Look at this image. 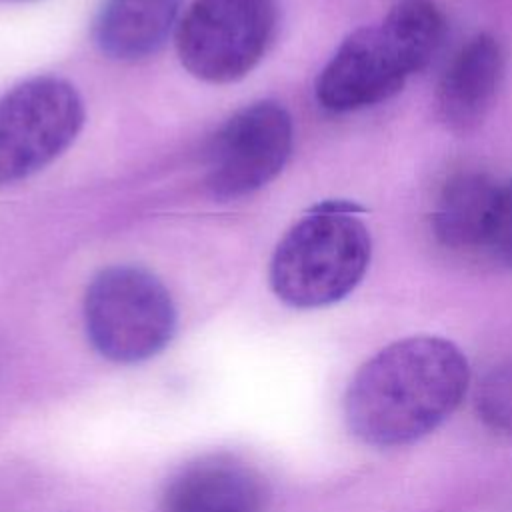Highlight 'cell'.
<instances>
[{
  "mask_svg": "<svg viewBox=\"0 0 512 512\" xmlns=\"http://www.w3.org/2000/svg\"><path fill=\"white\" fill-rule=\"evenodd\" d=\"M470 382L464 352L440 336H410L366 360L348 384L344 418L364 444L394 448L434 432Z\"/></svg>",
  "mask_w": 512,
  "mask_h": 512,
  "instance_id": "6da1fadb",
  "label": "cell"
},
{
  "mask_svg": "<svg viewBox=\"0 0 512 512\" xmlns=\"http://www.w3.org/2000/svg\"><path fill=\"white\" fill-rule=\"evenodd\" d=\"M446 24L428 0H404L378 24L352 32L316 80V100L330 112H354L392 98L428 66Z\"/></svg>",
  "mask_w": 512,
  "mask_h": 512,
  "instance_id": "7a4b0ae2",
  "label": "cell"
},
{
  "mask_svg": "<svg viewBox=\"0 0 512 512\" xmlns=\"http://www.w3.org/2000/svg\"><path fill=\"white\" fill-rule=\"evenodd\" d=\"M362 208L328 200L298 220L270 262L274 294L294 308H322L346 298L370 262V234Z\"/></svg>",
  "mask_w": 512,
  "mask_h": 512,
  "instance_id": "3957f363",
  "label": "cell"
},
{
  "mask_svg": "<svg viewBox=\"0 0 512 512\" xmlns=\"http://www.w3.org/2000/svg\"><path fill=\"white\" fill-rule=\"evenodd\" d=\"M84 326L98 354L116 364H138L170 344L176 308L152 272L110 266L96 274L86 290Z\"/></svg>",
  "mask_w": 512,
  "mask_h": 512,
  "instance_id": "277c9868",
  "label": "cell"
},
{
  "mask_svg": "<svg viewBox=\"0 0 512 512\" xmlns=\"http://www.w3.org/2000/svg\"><path fill=\"white\" fill-rule=\"evenodd\" d=\"M276 26V0H194L176 32L180 62L200 80L234 82L262 60Z\"/></svg>",
  "mask_w": 512,
  "mask_h": 512,
  "instance_id": "5b68a950",
  "label": "cell"
},
{
  "mask_svg": "<svg viewBox=\"0 0 512 512\" xmlns=\"http://www.w3.org/2000/svg\"><path fill=\"white\" fill-rule=\"evenodd\" d=\"M82 122V98L62 78H32L6 92L0 98V186L54 162L74 142Z\"/></svg>",
  "mask_w": 512,
  "mask_h": 512,
  "instance_id": "8992f818",
  "label": "cell"
},
{
  "mask_svg": "<svg viewBox=\"0 0 512 512\" xmlns=\"http://www.w3.org/2000/svg\"><path fill=\"white\" fill-rule=\"evenodd\" d=\"M292 118L276 102L238 110L214 136L206 182L218 198H240L274 180L292 150Z\"/></svg>",
  "mask_w": 512,
  "mask_h": 512,
  "instance_id": "52a82bcc",
  "label": "cell"
},
{
  "mask_svg": "<svg viewBox=\"0 0 512 512\" xmlns=\"http://www.w3.org/2000/svg\"><path fill=\"white\" fill-rule=\"evenodd\" d=\"M268 488L260 472L232 454H204L166 484L162 512H266Z\"/></svg>",
  "mask_w": 512,
  "mask_h": 512,
  "instance_id": "ba28073f",
  "label": "cell"
},
{
  "mask_svg": "<svg viewBox=\"0 0 512 512\" xmlns=\"http://www.w3.org/2000/svg\"><path fill=\"white\" fill-rule=\"evenodd\" d=\"M504 50L490 34H476L450 58L436 88L442 122L466 132L490 110L504 78Z\"/></svg>",
  "mask_w": 512,
  "mask_h": 512,
  "instance_id": "9c48e42d",
  "label": "cell"
},
{
  "mask_svg": "<svg viewBox=\"0 0 512 512\" xmlns=\"http://www.w3.org/2000/svg\"><path fill=\"white\" fill-rule=\"evenodd\" d=\"M500 188L492 176L478 170L450 176L432 208L436 240L458 252L488 250Z\"/></svg>",
  "mask_w": 512,
  "mask_h": 512,
  "instance_id": "30bf717a",
  "label": "cell"
},
{
  "mask_svg": "<svg viewBox=\"0 0 512 512\" xmlns=\"http://www.w3.org/2000/svg\"><path fill=\"white\" fill-rule=\"evenodd\" d=\"M178 12L180 0H104L94 22V40L114 60H142L164 46Z\"/></svg>",
  "mask_w": 512,
  "mask_h": 512,
  "instance_id": "8fae6325",
  "label": "cell"
},
{
  "mask_svg": "<svg viewBox=\"0 0 512 512\" xmlns=\"http://www.w3.org/2000/svg\"><path fill=\"white\" fill-rule=\"evenodd\" d=\"M476 412L494 432L512 436V362L492 368L476 390Z\"/></svg>",
  "mask_w": 512,
  "mask_h": 512,
  "instance_id": "7c38bea8",
  "label": "cell"
},
{
  "mask_svg": "<svg viewBox=\"0 0 512 512\" xmlns=\"http://www.w3.org/2000/svg\"><path fill=\"white\" fill-rule=\"evenodd\" d=\"M502 264L512 268V180L500 188L494 230L488 248Z\"/></svg>",
  "mask_w": 512,
  "mask_h": 512,
  "instance_id": "4fadbf2b",
  "label": "cell"
}]
</instances>
